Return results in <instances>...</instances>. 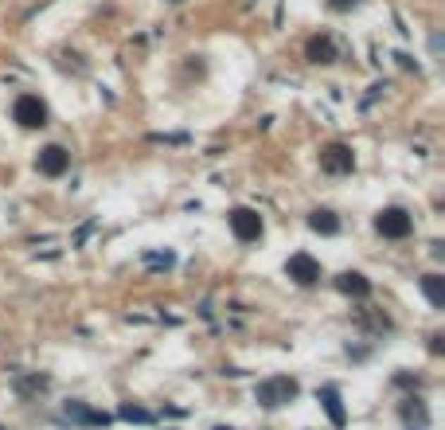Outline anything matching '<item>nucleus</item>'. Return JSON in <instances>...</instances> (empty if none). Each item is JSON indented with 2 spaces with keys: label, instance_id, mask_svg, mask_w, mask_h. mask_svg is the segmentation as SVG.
Here are the masks:
<instances>
[{
  "label": "nucleus",
  "instance_id": "1",
  "mask_svg": "<svg viewBox=\"0 0 445 430\" xmlns=\"http://www.w3.org/2000/svg\"><path fill=\"white\" fill-rule=\"evenodd\" d=\"M12 118L24 129H43L47 126V102H43L39 94H20V98L12 102Z\"/></svg>",
  "mask_w": 445,
  "mask_h": 430
},
{
  "label": "nucleus",
  "instance_id": "2",
  "mask_svg": "<svg viewBox=\"0 0 445 430\" xmlns=\"http://www.w3.org/2000/svg\"><path fill=\"white\" fill-rule=\"evenodd\" d=\"M320 169L328 172V177H348V172H355V153L352 145L344 141H332L320 149Z\"/></svg>",
  "mask_w": 445,
  "mask_h": 430
},
{
  "label": "nucleus",
  "instance_id": "3",
  "mask_svg": "<svg viewBox=\"0 0 445 430\" xmlns=\"http://www.w3.org/2000/svg\"><path fill=\"white\" fill-rule=\"evenodd\" d=\"M375 231L383 239H406L414 231V215L406 208H383L375 215Z\"/></svg>",
  "mask_w": 445,
  "mask_h": 430
},
{
  "label": "nucleus",
  "instance_id": "4",
  "mask_svg": "<svg viewBox=\"0 0 445 430\" xmlns=\"http://www.w3.org/2000/svg\"><path fill=\"white\" fill-rule=\"evenodd\" d=\"M227 220H231V231H235L238 243H258L262 231H266V223H262V215L254 208H235Z\"/></svg>",
  "mask_w": 445,
  "mask_h": 430
},
{
  "label": "nucleus",
  "instance_id": "5",
  "mask_svg": "<svg viewBox=\"0 0 445 430\" xmlns=\"http://www.w3.org/2000/svg\"><path fill=\"white\" fill-rule=\"evenodd\" d=\"M286 274L297 282V286H317L320 278H324V266H320L312 254H305V251H297V254H289V262H286Z\"/></svg>",
  "mask_w": 445,
  "mask_h": 430
},
{
  "label": "nucleus",
  "instance_id": "6",
  "mask_svg": "<svg viewBox=\"0 0 445 430\" xmlns=\"http://www.w3.org/2000/svg\"><path fill=\"white\" fill-rule=\"evenodd\" d=\"M289 399H297V380H289V376H274V380L258 383V403L262 407H281V403H289Z\"/></svg>",
  "mask_w": 445,
  "mask_h": 430
},
{
  "label": "nucleus",
  "instance_id": "7",
  "mask_svg": "<svg viewBox=\"0 0 445 430\" xmlns=\"http://www.w3.org/2000/svg\"><path fill=\"white\" fill-rule=\"evenodd\" d=\"M35 169H39L43 177H63V172L71 169V153L63 149V145H43V149L35 153Z\"/></svg>",
  "mask_w": 445,
  "mask_h": 430
},
{
  "label": "nucleus",
  "instance_id": "8",
  "mask_svg": "<svg viewBox=\"0 0 445 430\" xmlns=\"http://www.w3.org/2000/svg\"><path fill=\"white\" fill-rule=\"evenodd\" d=\"M305 59L317 63V67L336 63V40H332V35H312V40L305 43Z\"/></svg>",
  "mask_w": 445,
  "mask_h": 430
},
{
  "label": "nucleus",
  "instance_id": "9",
  "mask_svg": "<svg viewBox=\"0 0 445 430\" xmlns=\"http://www.w3.org/2000/svg\"><path fill=\"white\" fill-rule=\"evenodd\" d=\"M317 399L324 403L328 419H332V426H348V411H344V399H340V391L332 388V383H324V388L317 391Z\"/></svg>",
  "mask_w": 445,
  "mask_h": 430
},
{
  "label": "nucleus",
  "instance_id": "10",
  "mask_svg": "<svg viewBox=\"0 0 445 430\" xmlns=\"http://www.w3.org/2000/svg\"><path fill=\"white\" fill-rule=\"evenodd\" d=\"M336 289H340V294H348V297H360V301H363V297H371V282L363 278L360 270H344L336 278Z\"/></svg>",
  "mask_w": 445,
  "mask_h": 430
},
{
  "label": "nucleus",
  "instance_id": "11",
  "mask_svg": "<svg viewBox=\"0 0 445 430\" xmlns=\"http://www.w3.org/2000/svg\"><path fill=\"white\" fill-rule=\"evenodd\" d=\"M309 227L317 231V235H336V231H340V220H336V211L317 208V211L309 215Z\"/></svg>",
  "mask_w": 445,
  "mask_h": 430
},
{
  "label": "nucleus",
  "instance_id": "12",
  "mask_svg": "<svg viewBox=\"0 0 445 430\" xmlns=\"http://www.w3.org/2000/svg\"><path fill=\"white\" fill-rule=\"evenodd\" d=\"M422 294H426V301L434 305V309H445V278L441 274H426V278H422Z\"/></svg>",
  "mask_w": 445,
  "mask_h": 430
},
{
  "label": "nucleus",
  "instance_id": "13",
  "mask_svg": "<svg viewBox=\"0 0 445 430\" xmlns=\"http://www.w3.org/2000/svg\"><path fill=\"white\" fill-rule=\"evenodd\" d=\"M67 414H71V419H78V422H86V426H106V422H109L106 411H86L83 403H71Z\"/></svg>",
  "mask_w": 445,
  "mask_h": 430
},
{
  "label": "nucleus",
  "instance_id": "14",
  "mask_svg": "<svg viewBox=\"0 0 445 430\" xmlns=\"http://www.w3.org/2000/svg\"><path fill=\"white\" fill-rule=\"evenodd\" d=\"M121 419L126 422H152V414L145 407H121Z\"/></svg>",
  "mask_w": 445,
  "mask_h": 430
},
{
  "label": "nucleus",
  "instance_id": "15",
  "mask_svg": "<svg viewBox=\"0 0 445 430\" xmlns=\"http://www.w3.org/2000/svg\"><path fill=\"white\" fill-rule=\"evenodd\" d=\"M328 8L332 12H352V8H360V0H328Z\"/></svg>",
  "mask_w": 445,
  "mask_h": 430
},
{
  "label": "nucleus",
  "instance_id": "16",
  "mask_svg": "<svg viewBox=\"0 0 445 430\" xmlns=\"http://www.w3.org/2000/svg\"><path fill=\"white\" fill-rule=\"evenodd\" d=\"M145 262H152V266H172V254H149Z\"/></svg>",
  "mask_w": 445,
  "mask_h": 430
},
{
  "label": "nucleus",
  "instance_id": "17",
  "mask_svg": "<svg viewBox=\"0 0 445 430\" xmlns=\"http://www.w3.org/2000/svg\"><path fill=\"white\" fill-rule=\"evenodd\" d=\"M215 430H235V426H215Z\"/></svg>",
  "mask_w": 445,
  "mask_h": 430
},
{
  "label": "nucleus",
  "instance_id": "18",
  "mask_svg": "<svg viewBox=\"0 0 445 430\" xmlns=\"http://www.w3.org/2000/svg\"><path fill=\"white\" fill-rule=\"evenodd\" d=\"M169 4H184V0H169Z\"/></svg>",
  "mask_w": 445,
  "mask_h": 430
},
{
  "label": "nucleus",
  "instance_id": "19",
  "mask_svg": "<svg viewBox=\"0 0 445 430\" xmlns=\"http://www.w3.org/2000/svg\"><path fill=\"white\" fill-rule=\"evenodd\" d=\"M0 430H4V426H0Z\"/></svg>",
  "mask_w": 445,
  "mask_h": 430
}]
</instances>
